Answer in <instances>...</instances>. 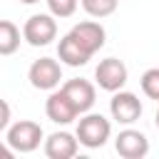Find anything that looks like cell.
Returning <instances> with one entry per match:
<instances>
[{
	"label": "cell",
	"mask_w": 159,
	"mask_h": 159,
	"mask_svg": "<svg viewBox=\"0 0 159 159\" xmlns=\"http://www.w3.org/2000/svg\"><path fill=\"white\" fill-rule=\"evenodd\" d=\"M77 139L82 147L87 149H99L107 144V139L112 137V124L107 117L97 114V112H84L77 122Z\"/></svg>",
	"instance_id": "cell-1"
},
{
	"label": "cell",
	"mask_w": 159,
	"mask_h": 159,
	"mask_svg": "<svg viewBox=\"0 0 159 159\" xmlns=\"http://www.w3.org/2000/svg\"><path fill=\"white\" fill-rule=\"evenodd\" d=\"M45 132L37 122L32 119H17L15 124H10L5 129V144L12 149V152H20V154H30L40 147Z\"/></svg>",
	"instance_id": "cell-2"
},
{
	"label": "cell",
	"mask_w": 159,
	"mask_h": 159,
	"mask_svg": "<svg viewBox=\"0 0 159 159\" xmlns=\"http://www.w3.org/2000/svg\"><path fill=\"white\" fill-rule=\"evenodd\" d=\"M22 37L27 40V45L32 47H47L55 37H57V22L52 12H37L30 15L22 25Z\"/></svg>",
	"instance_id": "cell-3"
},
{
	"label": "cell",
	"mask_w": 159,
	"mask_h": 159,
	"mask_svg": "<svg viewBox=\"0 0 159 159\" xmlns=\"http://www.w3.org/2000/svg\"><path fill=\"white\" fill-rule=\"evenodd\" d=\"M27 80L35 89H42V92H52L60 87V80H62V62H57L55 57H40L30 65L27 70Z\"/></svg>",
	"instance_id": "cell-4"
},
{
	"label": "cell",
	"mask_w": 159,
	"mask_h": 159,
	"mask_svg": "<svg viewBox=\"0 0 159 159\" xmlns=\"http://www.w3.org/2000/svg\"><path fill=\"white\" fill-rule=\"evenodd\" d=\"M127 80H129V70L117 57H104L94 67V82L104 92H119L127 84Z\"/></svg>",
	"instance_id": "cell-5"
},
{
	"label": "cell",
	"mask_w": 159,
	"mask_h": 159,
	"mask_svg": "<svg viewBox=\"0 0 159 159\" xmlns=\"http://www.w3.org/2000/svg\"><path fill=\"white\" fill-rule=\"evenodd\" d=\"M142 112H144V107H142V102H139V97H137L134 92H124V89L112 92L109 114H112V119H114L117 124L129 127V124H134V122L142 117Z\"/></svg>",
	"instance_id": "cell-6"
},
{
	"label": "cell",
	"mask_w": 159,
	"mask_h": 159,
	"mask_svg": "<svg viewBox=\"0 0 159 159\" xmlns=\"http://www.w3.org/2000/svg\"><path fill=\"white\" fill-rule=\"evenodd\" d=\"M70 35L80 42V47L92 57L94 52H99L102 47H104V40H107V30L97 22V17L94 20H84V22H77L72 30H70Z\"/></svg>",
	"instance_id": "cell-7"
},
{
	"label": "cell",
	"mask_w": 159,
	"mask_h": 159,
	"mask_svg": "<svg viewBox=\"0 0 159 159\" xmlns=\"http://www.w3.org/2000/svg\"><path fill=\"white\" fill-rule=\"evenodd\" d=\"M45 114H47V119L50 122H55V124H70V122H75L77 117H80V109L75 107V102L65 94V89L60 87V89H52L50 92V97H47V102H45Z\"/></svg>",
	"instance_id": "cell-8"
},
{
	"label": "cell",
	"mask_w": 159,
	"mask_h": 159,
	"mask_svg": "<svg viewBox=\"0 0 159 159\" xmlns=\"http://www.w3.org/2000/svg\"><path fill=\"white\" fill-rule=\"evenodd\" d=\"M114 149L124 159H144L149 154V139H147L144 132L127 127L114 137Z\"/></svg>",
	"instance_id": "cell-9"
},
{
	"label": "cell",
	"mask_w": 159,
	"mask_h": 159,
	"mask_svg": "<svg viewBox=\"0 0 159 159\" xmlns=\"http://www.w3.org/2000/svg\"><path fill=\"white\" fill-rule=\"evenodd\" d=\"M62 89H65V94L75 102V107L80 109V114L89 112V109L94 107V102H97V89H94V84H92L89 80H82V77L67 80V82L62 84Z\"/></svg>",
	"instance_id": "cell-10"
},
{
	"label": "cell",
	"mask_w": 159,
	"mask_h": 159,
	"mask_svg": "<svg viewBox=\"0 0 159 159\" xmlns=\"http://www.w3.org/2000/svg\"><path fill=\"white\" fill-rule=\"evenodd\" d=\"M80 152V139L77 134L70 132H52L45 139V154L50 159H72Z\"/></svg>",
	"instance_id": "cell-11"
},
{
	"label": "cell",
	"mask_w": 159,
	"mask_h": 159,
	"mask_svg": "<svg viewBox=\"0 0 159 159\" xmlns=\"http://www.w3.org/2000/svg\"><path fill=\"white\" fill-rule=\"evenodd\" d=\"M57 57H60V62L62 65H67V67H82V65H87L92 57L80 47V42L67 32L62 40H60V45H57Z\"/></svg>",
	"instance_id": "cell-12"
},
{
	"label": "cell",
	"mask_w": 159,
	"mask_h": 159,
	"mask_svg": "<svg viewBox=\"0 0 159 159\" xmlns=\"http://www.w3.org/2000/svg\"><path fill=\"white\" fill-rule=\"evenodd\" d=\"M20 47V27L12 20H2L0 22V55L7 57Z\"/></svg>",
	"instance_id": "cell-13"
},
{
	"label": "cell",
	"mask_w": 159,
	"mask_h": 159,
	"mask_svg": "<svg viewBox=\"0 0 159 159\" xmlns=\"http://www.w3.org/2000/svg\"><path fill=\"white\" fill-rule=\"evenodd\" d=\"M80 2H82V10L89 17H97V20L109 17L119 5V0H80Z\"/></svg>",
	"instance_id": "cell-14"
},
{
	"label": "cell",
	"mask_w": 159,
	"mask_h": 159,
	"mask_svg": "<svg viewBox=\"0 0 159 159\" xmlns=\"http://www.w3.org/2000/svg\"><path fill=\"white\" fill-rule=\"evenodd\" d=\"M139 84H142V92H144L149 99H157V102H159V67H149V70L142 75Z\"/></svg>",
	"instance_id": "cell-15"
},
{
	"label": "cell",
	"mask_w": 159,
	"mask_h": 159,
	"mask_svg": "<svg viewBox=\"0 0 159 159\" xmlns=\"http://www.w3.org/2000/svg\"><path fill=\"white\" fill-rule=\"evenodd\" d=\"M45 2L55 17H72L77 12V5H80V0H45Z\"/></svg>",
	"instance_id": "cell-16"
},
{
	"label": "cell",
	"mask_w": 159,
	"mask_h": 159,
	"mask_svg": "<svg viewBox=\"0 0 159 159\" xmlns=\"http://www.w3.org/2000/svg\"><path fill=\"white\" fill-rule=\"evenodd\" d=\"M10 127V104L2 102V119H0V132H5Z\"/></svg>",
	"instance_id": "cell-17"
},
{
	"label": "cell",
	"mask_w": 159,
	"mask_h": 159,
	"mask_svg": "<svg viewBox=\"0 0 159 159\" xmlns=\"http://www.w3.org/2000/svg\"><path fill=\"white\" fill-rule=\"evenodd\" d=\"M20 2H25V5H35V2H40V0H20Z\"/></svg>",
	"instance_id": "cell-18"
},
{
	"label": "cell",
	"mask_w": 159,
	"mask_h": 159,
	"mask_svg": "<svg viewBox=\"0 0 159 159\" xmlns=\"http://www.w3.org/2000/svg\"><path fill=\"white\" fill-rule=\"evenodd\" d=\"M154 124H157V129H159V109H157V117H154Z\"/></svg>",
	"instance_id": "cell-19"
}]
</instances>
